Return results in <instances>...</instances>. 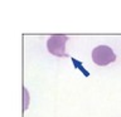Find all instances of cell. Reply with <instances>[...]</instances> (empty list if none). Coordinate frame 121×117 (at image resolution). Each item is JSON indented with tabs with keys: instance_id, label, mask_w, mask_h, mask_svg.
<instances>
[{
	"instance_id": "2",
	"label": "cell",
	"mask_w": 121,
	"mask_h": 117,
	"mask_svg": "<svg viewBox=\"0 0 121 117\" xmlns=\"http://www.w3.org/2000/svg\"><path fill=\"white\" fill-rule=\"evenodd\" d=\"M68 40L67 35L63 34H54L51 35L47 40V49L53 55L64 57L66 55V43Z\"/></svg>"
},
{
	"instance_id": "1",
	"label": "cell",
	"mask_w": 121,
	"mask_h": 117,
	"mask_svg": "<svg viewBox=\"0 0 121 117\" xmlns=\"http://www.w3.org/2000/svg\"><path fill=\"white\" fill-rule=\"evenodd\" d=\"M92 60L97 66H107L116 60V54L108 45H98L92 50Z\"/></svg>"
}]
</instances>
